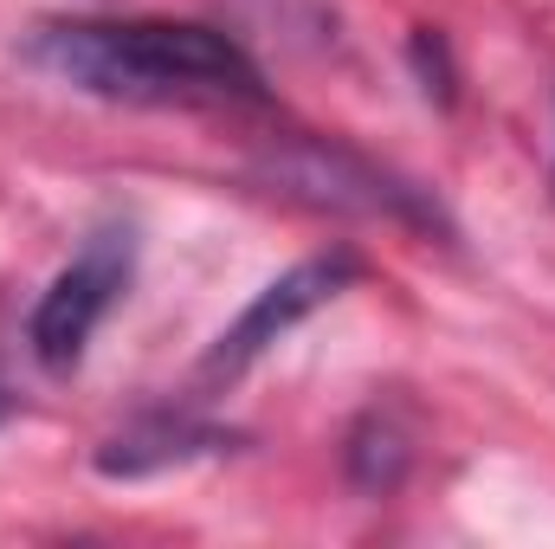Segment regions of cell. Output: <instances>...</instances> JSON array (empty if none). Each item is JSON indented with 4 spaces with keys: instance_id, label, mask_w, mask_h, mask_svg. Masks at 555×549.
Returning a JSON list of instances; mask_svg holds the SVG:
<instances>
[{
    "instance_id": "1",
    "label": "cell",
    "mask_w": 555,
    "mask_h": 549,
    "mask_svg": "<svg viewBox=\"0 0 555 549\" xmlns=\"http://www.w3.org/2000/svg\"><path fill=\"white\" fill-rule=\"evenodd\" d=\"M26 52L72 91L111 104L266 98V78L246 46L201 20H46Z\"/></svg>"
},
{
    "instance_id": "2",
    "label": "cell",
    "mask_w": 555,
    "mask_h": 549,
    "mask_svg": "<svg viewBox=\"0 0 555 549\" xmlns=\"http://www.w3.org/2000/svg\"><path fill=\"white\" fill-rule=\"evenodd\" d=\"M137 272V233L130 227H98L78 259L46 284V297L33 304V323H26V343L39 356V369L65 375L85 362V343L98 336V323L111 317V304L124 297V284Z\"/></svg>"
},
{
    "instance_id": "3",
    "label": "cell",
    "mask_w": 555,
    "mask_h": 549,
    "mask_svg": "<svg viewBox=\"0 0 555 549\" xmlns=\"http://www.w3.org/2000/svg\"><path fill=\"white\" fill-rule=\"evenodd\" d=\"M362 278V259L356 253H317V259H304V266H291L284 278H272L240 317H233V330H220V343L201 356V382H240L266 349H272L278 336H291L304 317H317L330 297H343L349 284Z\"/></svg>"
},
{
    "instance_id": "4",
    "label": "cell",
    "mask_w": 555,
    "mask_h": 549,
    "mask_svg": "<svg viewBox=\"0 0 555 549\" xmlns=\"http://www.w3.org/2000/svg\"><path fill=\"white\" fill-rule=\"evenodd\" d=\"M272 175L284 181V194H304V201H317V207H362V214H420L408 188H395L388 175H375V168H362L356 155H343V149H323V142H304V149L278 155ZM420 220H426V214H420Z\"/></svg>"
},
{
    "instance_id": "5",
    "label": "cell",
    "mask_w": 555,
    "mask_h": 549,
    "mask_svg": "<svg viewBox=\"0 0 555 549\" xmlns=\"http://www.w3.org/2000/svg\"><path fill=\"white\" fill-rule=\"evenodd\" d=\"M220 446H233L227 426L214 420H194V413H142L124 433H111L98 446V472L104 478H149V472H168V465H194V459H214Z\"/></svg>"
},
{
    "instance_id": "6",
    "label": "cell",
    "mask_w": 555,
    "mask_h": 549,
    "mask_svg": "<svg viewBox=\"0 0 555 549\" xmlns=\"http://www.w3.org/2000/svg\"><path fill=\"white\" fill-rule=\"evenodd\" d=\"M401 465H408V439L395 433V420L369 413V420L356 426V439H349V478H356L362 491H388V485L401 478Z\"/></svg>"
},
{
    "instance_id": "7",
    "label": "cell",
    "mask_w": 555,
    "mask_h": 549,
    "mask_svg": "<svg viewBox=\"0 0 555 549\" xmlns=\"http://www.w3.org/2000/svg\"><path fill=\"white\" fill-rule=\"evenodd\" d=\"M414 72L420 85H426V98H439V104H452V59H446V39L439 33H414Z\"/></svg>"
},
{
    "instance_id": "8",
    "label": "cell",
    "mask_w": 555,
    "mask_h": 549,
    "mask_svg": "<svg viewBox=\"0 0 555 549\" xmlns=\"http://www.w3.org/2000/svg\"><path fill=\"white\" fill-rule=\"evenodd\" d=\"M13 408H20V401H13V395H7V388H0V426H7V420H13Z\"/></svg>"
}]
</instances>
